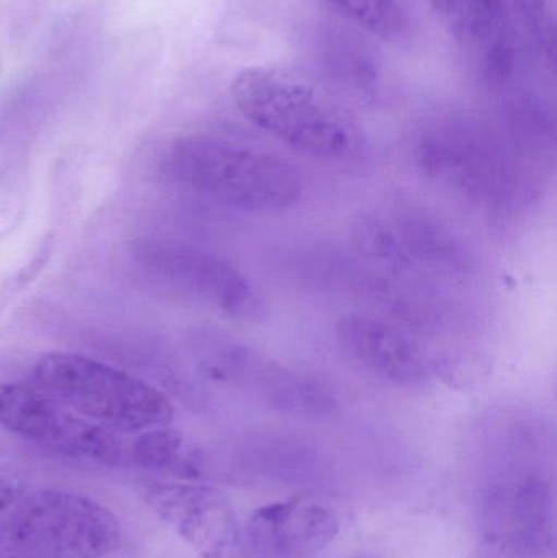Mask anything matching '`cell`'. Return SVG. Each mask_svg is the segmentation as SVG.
<instances>
[{"label":"cell","mask_w":557,"mask_h":558,"mask_svg":"<svg viewBox=\"0 0 557 558\" xmlns=\"http://www.w3.org/2000/svg\"><path fill=\"white\" fill-rule=\"evenodd\" d=\"M231 94L245 120L307 156L340 159L359 143V130L336 94L301 69L254 65L239 72Z\"/></svg>","instance_id":"obj_1"},{"label":"cell","mask_w":557,"mask_h":558,"mask_svg":"<svg viewBox=\"0 0 557 558\" xmlns=\"http://www.w3.org/2000/svg\"><path fill=\"white\" fill-rule=\"evenodd\" d=\"M164 169L186 190L244 211H284L304 193L303 175L288 160L216 137L175 141Z\"/></svg>","instance_id":"obj_2"},{"label":"cell","mask_w":557,"mask_h":558,"mask_svg":"<svg viewBox=\"0 0 557 558\" xmlns=\"http://www.w3.org/2000/svg\"><path fill=\"white\" fill-rule=\"evenodd\" d=\"M33 377L39 389L111 433L169 426L175 415L162 390L85 354H43L33 367Z\"/></svg>","instance_id":"obj_3"},{"label":"cell","mask_w":557,"mask_h":558,"mask_svg":"<svg viewBox=\"0 0 557 558\" xmlns=\"http://www.w3.org/2000/svg\"><path fill=\"white\" fill-rule=\"evenodd\" d=\"M120 543L107 507L64 490L26 494L0 526V558H104Z\"/></svg>","instance_id":"obj_4"},{"label":"cell","mask_w":557,"mask_h":558,"mask_svg":"<svg viewBox=\"0 0 557 558\" xmlns=\"http://www.w3.org/2000/svg\"><path fill=\"white\" fill-rule=\"evenodd\" d=\"M415 160L425 175L491 209L516 198V169L493 137L471 126H447L422 136Z\"/></svg>","instance_id":"obj_5"},{"label":"cell","mask_w":557,"mask_h":558,"mask_svg":"<svg viewBox=\"0 0 557 558\" xmlns=\"http://www.w3.org/2000/svg\"><path fill=\"white\" fill-rule=\"evenodd\" d=\"M134 255L150 274L229 317L257 324L270 314L258 286L219 255L157 239L141 241Z\"/></svg>","instance_id":"obj_6"},{"label":"cell","mask_w":557,"mask_h":558,"mask_svg":"<svg viewBox=\"0 0 557 558\" xmlns=\"http://www.w3.org/2000/svg\"><path fill=\"white\" fill-rule=\"evenodd\" d=\"M0 426L20 438L105 465L120 464L114 433L88 422L38 386L0 383Z\"/></svg>","instance_id":"obj_7"},{"label":"cell","mask_w":557,"mask_h":558,"mask_svg":"<svg viewBox=\"0 0 557 558\" xmlns=\"http://www.w3.org/2000/svg\"><path fill=\"white\" fill-rule=\"evenodd\" d=\"M143 495L199 558H258L232 505L215 488L167 482L147 485Z\"/></svg>","instance_id":"obj_8"},{"label":"cell","mask_w":557,"mask_h":558,"mask_svg":"<svg viewBox=\"0 0 557 558\" xmlns=\"http://www.w3.org/2000/svg\"><path fill=\"white\" fill-rule=\"evenodd\" d=\"M427 2L484 84L499 87L512 75L516 52L502 0Z\"/></svg>","instance_id":"obj_9"},{"label":"cell","mask_w":557,"mask_h":558,"mask_svg":"<svg viewBox=\"0 0 557 558\" xmlns=\"http://www.w3.org/2000/svg\"><path fill=\"white\" fill-rule=\"evenodd\" d=\"M339 531L332 508L311 498H294L255 511L247 541L258 558H313Z\"/></svg>","instance_id":"obj_10"},{"label":"cell","mask_w":557,"mask_h":558,"mask_svg":"<svg viewBox=\"0 0 557 558\" xmlns=\"http://www.w3.org/2000/svg\"><path fill=\"white\" fill-rule=\"evenodd\" d=\"M337 341L343 354L365 373L392 386L428 383V369L419 348L379 318L349 314L337 324Z\"/></svg>","instance_id":"obj_11"},{"label":"cell","mask_w":557,"mask_h":558,"mask_svg":"<svg viewBox=\"0 0 557 558\" xmlns=\"http://www.w3.org/2000/svg\"><path fill=\"white\" fill-rule=\"evenodd\" d=\"M491 533L522 556H543L553 543V494L543 477L523 474L491 490Z\"/></svg>","instance_id":"obj_12"},{"label":"cell","mask_w":557,"mask_h":558,"mask_svg":"<svg viewBox=\"0 0 557 558\" xmlns=\"http://www.w3.org/2000/svg\"><path fill=\"white\" fill-rule=\"evenodd\" d=\"M235 384H245L268 405L294 415H326L337 407V396L329 384L313 374L264 360L252 350Z\"/></svg>","instance_id":"obj_13"},{"label":"cell","mask_w":557,"mask_h":558,"mask_svg":"<svg viewBox=\"0 0 557 558\" xmlns=\"http://www.w3.org/2000/svg\"><path fill=\"white\" fill-rule=\"evenodd\" d=\"M399 232V244L428 264L461 274H470L474 268L473 257L464 251L463 244L427 213L415 209L402 213Z\"/></svg>","instance_id":"obj_14"},{"label":"cell","mask_w":557,"mask_h":558,"mask_svg":"<svg viewBox=\"0 0 557 558\" xmlns=\"http://www.w3.org/2000/svg\"><path fill=\"white\" fill-rule=\"evenodd\" d=\"M134 464L156 474L192 475V459L185 452V439L177 429L159 426L143 432L131 448Z\"/></svg>","instance_id":"obj_15"},{"label":"cell","mask_w":557,"mask_h":558,"mask_svg":"<svg viewBox=\"0 0 557 558\" xmlns=\"http://www.w3.org/2000/svg\"><path fill=\"white\" fill-rule=\"evenodd\" d=\"M337 15L383 39L398 38L408 22L398 0H323Z\"/></svg>","instance_id":"obj_16"},{"label":"cell","mask_w":557,"mask_h":558,"mask_svg":"<svg viewBox=\"0 0 557 558\" xmlns=\"http://www.w3.org/2000/svg\"><path fill=\"white\" fill-rule=\"evenodd\" d=\"M517 13L526 35L543 59L555 62V20L546 0H516Z\"/></svg>","instance_id":"obj_17"},{"label":"cell","mask_w":557,"mask_h":558,"mask_svg":"<svg viewBox=\"0 0 557 558\" xmlns=\"http://www.w3.org/2000/svg\"><path fill=\"white\" fill-rule=\"evenodd\" d=\"M359 244L370 255L385 258V260H401V252H399L401 244H399L398 238H395L392 232L386 229L385 226L368 219V221L362 222L359 226Z\"/></svg>","instance_id":"obj_18"},{"label":"cell","mask_w":557,"mask_h":558,"mask_svg":"<svg viewBox=\"0 0 557 558\" xmlns=\"http://www.w3.org/2000/svg\"><path fill=\"white\" fill-rule=\"evenodd\" d=\"M26 495L25 481L12 469L0 465V526Z\"/></svg>","instance_id":"obj_19"}]
</instances>
